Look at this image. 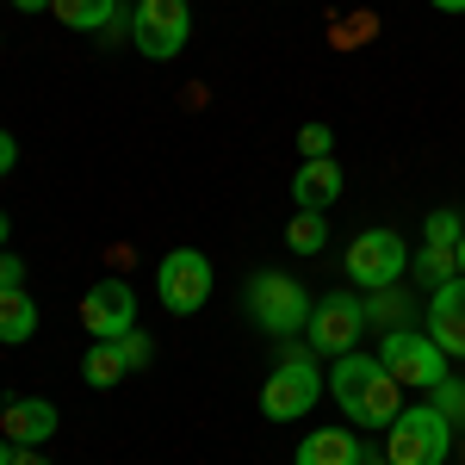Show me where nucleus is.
Instances as JSON below:
<instances>
[{"mask_svg":"<svg viewBox=\"0 0 465 465\" xmlns=\"http://www.w3.org/2000/svg\"><path fill=\"white\" fill-rule=\"evenodd\" d=\"M329 397L341 403V416L360 422V429H391L397 410H403V385L385 372V360H379V354H360V348L335 360V372H329Z\"/></svg>","mask_w":465,"mask_h":465,"instance_id":"1","label":"nucleus"},{"mask_svg":"<svg viewBox=\"0 0 465 465\" xmlns=\"http://www.w3.org/2000/svg\"><path fill=\"white\" fill-rule=\"evenodd\" d=\"M447 453H453V422L434 403L397 410L391 434H385V460L391 465H447Z\"/></svg>","mask_w":465,"mask_h":465,"instance_id":"2","label":"nucleus"},{"mask_svg":"<svg viewBox=\"0 0 465 465\" xmlns=\"http://www.w3.org/2000/svg\"><path fill=\"white\" fill-rule=\"evenodd\" d=\"M322 391H329V379H317V360L286 354L267 372V385H261V416L267 422H298L304 410H317Z\"/></svg>","mask_w":465,"mask_h":465,"instance_id":"3","label":"nucleus"},{"mask_svg":"<svg viewBox=\"0 0 465 465\" xmlns=\"http://www.w3.org/2000/svg\"><path fill=\"white\" fill-rule=\"evenodd\" d=\"M360 335H366V304H360L354 292H322L317 304H311V322H304V341L317 348L322 360H341L360 348Z\"/></svg>","mask_w":465,"mask_h":465,"instance_id":"4","label":"nucleus"},{"mask_svg":"<svg viewBox=\"0 0 465 465\" xmlns=\"http://www.w3.org/2000/svg\"><path fill=\"white\" fill-rule=\"evenodd\" d=\"M249 317L267 335H304L311 322V292L298 286L292 273H254L249 280Z\"/></svg>","mask_w":465,"mask_h":465,"instance_id":"5","label":"nucleus"},{"mask_svg":"<svg viewBox=\"0 0 465 465\" xmlns=\"http://www.w3.org/2000/svg\"><path fill=\"white\" fill-rule=\"evenodd\" d=\"M212 261L199 249H168L162 254V267H155V298H162V311H174V317H193V311H205V298H212Z\"/></svg>","mask_w":465,"mask_h":465,"instance_id":"6","label":"nucleus"},{"mask_svg":"<svg viewBox=\"0 0 465 465\" xmlns=\"http://www.w3.org/2000/svg\"><path fill=\"white\" fill-rule=\"evenodd\" d=\"M131 37H137V50L149 63H168L193 37V6L186 0H137L131 6Z\"/></svg>","mask_w":465,"mask_h":465,"instance_id":"7","label":"nucleus"},{"mask_svg":"<svg viewBox=\"0 0 465 465\" xmlns=\"http://www.w3.org/2000/svg\"><path fill=\"white\" fill-rule=\"evenodd\" d=\"M379 360H385V372H391L403 391H410V385H416V391H434V385L447 379V354L429 341V329H422V335H416V329H391V335L379 341Z\"/></svg>","mask_w":465,"mask_h":465,"instance_id":"8","label":"nucleus"},{"mask_svg":"<svg viewBox=\"0 0 465 465\" xmlns=\"http://www.w3.org/2000/svg\"><path fill=\"white\" fill-rule=\"evenodd\" d=\"M403 267H410V249L397 230H360L348 242V280L366 292H385L391 280H403Z\"/></svg>","mask_w":465,"mask_h":465,"instance_id":"9","label":"nucleus"},{"mask_svg":"<svg viewBox=\"0 0 465 465\" xmlns=\"http://www.w3.org/2000/svg\"><path fill=\"white\" fill-rule=\"evenodd\" d=\"M81 329H87L94 341H118V335H131V329H137V292L124 286V280H100V286H87V298H81Z\"/></svg>","mask_w":465,"mask_h":465,"instance_id":"10","label":"nucleus"},{"mask_svg":"<svg viewBox=\"0 0 465 465\" xmlns=\"http://www.w3.org/2000/svg\"><path fill=\"white\" fill-rule=\"evenodd\" d=\"M422 329H429V341L447 360H465V273H453L447 286H434Z\"/></svg>","mask_w":465,"mask_h":465,"instance_id":"11","label":"nucleus"},{"mask_svg":"<svg viewBox=\"0 0 465 465\" xmlns=\"http://www.w3.org/2000/svg\"><path fill=\"white\" fill-rule=\"evenodd\" d=\"M0 434H6L13 447H44V440L56 434V403H50V397H19V403H6V410H0Z\"/></svg>","mask_w":465,"mask_h":465,"instance_id":"12","label":"nucleus"},{"mask_svg":"<svg viewBox=\"0 0 465 465\" xmlns=\"http://www.w3.org/2000/svg\"><path fill=\"white\" fill-rule=\"evenodd\" d=\"M292 199H298V212H329V205L341 199V168H335V155H311V162L292 174Z\"/></svg>","mask_w":465,"mask_h":465,"instance_id":"13","label":"nucleus"},{"mask_svg":"<svg viewBox=\"0 0 465 465\" xmlns=\"http://www.w3.org/2000/svg\"><path fill=\"white\" fill-rule=\"evenodd\" d=\"M366 453H360V434L354 429H317L298 440V460L292 465H360Z\"/></svg>","mask_w":465,"mask_h":465,"instance_id":"14","label":"nucleus"},{"mask_svg":"<svg viewBox=\"0 0 465 465\" xmlns=\"http://www.w3.org/2000/svg\"><path fill=\"white\" fill-rule=\"evenodd\" d=\"M32 335H37V304H32V292H25V286L0 292V341H6V348H19V341H32Z\"/></svg>","mask_w":465,"mask_h":465,"instance_id":"15","label":"nucleus"},{"mask_svg":"<svg viewBox=\"0 0 465 465\" xmlns=\"http://www.w3.org/2000/svg\"><path fill=\"white\" fill-rule=\"evenodd\" d=\"M50 13H56L69 32H106L112 19L124 13V0H56Z\"/></svg>","mask_w":465,"mask_h":465,"instance_id":"16","label":"nucleus"},{"mask_svg":"<svg viewBox=\"0 0 465 465\" xmlns=\"http://www.w3.org/2000/svg\"><path fill=\"white\" fill-rule=\"evenodd\" d=\"M124 372H131V366H124V354H118V341H94V348L81 354V379H87L94 391H112Z\"/></svg>","mask_w":465,"mask_h":465,"instance_id":"17","label":"nucleus"},{"mask_svg":"<svg viewBox=\"0 0 465 465\" xmlns=\"http://www.w3.org/2000/svg\"><path fill=\"white\" fill-rule=\"evenodd\" d=\"M322 242H329V223H322V212H298L286 230V249L292 254H322Z\"/></svg>","mask_w":465,"mask_h":465,"instance_id":"18","label":"nucleus"},{"mask_svg":"<svg viewBox=\"0 0 465 465\" xmlns=\"http://www.w3.org/2000/svg\"><path fill=\"white\" fill-rule=\"evenodd\" d=\"M453 273H460V254L440 249V242H422V254H416V280H422V286H447Z\"/></svg>","mask_w":465,"mask_h":465,"instance_id":"19","label":"nucleus"},{"mask_svg":"<svg viewBox=\"0 0 465 465\" xmlns=\"http://www.w3.org/2000/svg\"><path fill=\"white\" fill-rule=\"evenodd\" d=\"M422 236H429V242H440V249H460L465 217L453 212V205H434V212H429V223H422Z\"/></svg>","mask_w":465,"mask_h":465,"instance_id":"20","label":"nucleus"},{"mask_svg":"<svg viewBox=\"0 0 465 465\" xmlns=\"http://www.w3.org/2000/svg\"><path fill=\"white\" fill-rule=\"evenodd\" d=\"M429 403L447 416V422H465V385H460V379H440V385L429 391Z\"/></svg>","mask_w":465,"mask_h":465,"instance_id":"21","label":"nucleus"},{"mask_svg":"<svg viewBox=\"0 0 465 465\" xmlns=\"http://www.w3.org/2000/svg\"><path fill=\"white\" fill-rule=\"evenodd\" d=\"M118 354H124V366L137 372V366H149V360H155V348H149V335H137V329H131V335H118Z\"/></svg>","mask_w":465,"mask_h":465,"instance_id":"22","label":"nucleus"},{"mask_svg":"<svg viewBox=\"0 0 465 465\" xmlns=\"http://www.w3.org/2000/svg\"><path fill=\"white\" fill-rule=\"evenodd\" d=\"M298 149H304V162H311V155H329V149H335V131H329V124H304V131H298Z\"/></svg>","mask_w":465,"mask_h":465,"instance_id":"23","label":"nucleus"},{"mask_svg":"<svg viewBox=\"0 0 465 465\" xmlns=\"http://www.w3.org/2000/svg\"><path fill=\"white\" fill-rule=\"evenodd\" d=\"M13 286H25V261L0 249V292H13Z\"/></svg>","mask_w":465,"mask_h":465,"instance_id":"24","label":"nucleus"},{"mask_svg":"<svg viewBox=\"0 0 465 465\" xmlns=\"http://www.w3.org/2000/svg\"><path fill=\"white\" fill-rule=\"evenodd\" d=\"M13 168H19V137H13V131H0V180L13 174Z\"/></svg>","mask_w":465,"mask_h":465,"instance_id":"25","label":"nucleus"},{"mask_svg":"<svg viewBox=\"0 0 465 465\" xmlns=\"http://www.w3.org/2000/svg\"><path fill=\"white\" fill-rule=\"evenodd\" d=\"M13 465H50V460H44L37 447H13Z\"/></svg>","mask_w":465,"mask_h":465,"instance_id":"26","label":"nucleus"},{"mask_svg":"<svg viewBox=\"0 0 465 465\" xmlns=\"http://www.w3.org/2000/svg\"><path fill=\"white\" fill-rule=\"evenodd\" d=\"M13 6H19V13H50L56 0H13Z\"/></svg>","mask_w":465,"mask_h":465,"instance_id":"27","label":"nucleus"},{"mask_svg":"<svg viewBox=\"0 0 465 465\" xmlns=\"http://www.w3.org/2000/svg\"><path fill=\"white\" fill-rule=\"evenodd\" d=\"M434 13H465V0H429Z\"/></svg>","mask_w":465,"mask_h":465,"instance_id":"28","label":"nucleus"},{"mask_svg":"<svg viewBox=\"0 0 465 465\" xmlns=\"http://www.w3.org/2000/svg\"><path fill=\"white\" fill-rule=\"evenodd\" d=\"M0 465H13V440L6 434H0Z\"/></svg>","mask_w":465,"mask_h":465,"instance_id":"29","label":"nucleus"},{"mask_svg":"<svg viewBox=\"0 0 465 465\" xmlns=\"http://www.w3.org/2000/svg\"><path fill=\"white\" fill-rule=\"evenodd\" d=\"M6 230H13V223H6V212H0V249H6Z\"/></svg>","mask_w":465,"mask_h":465,"instance_id":"30","label":"nucleus"},{"mask_svg":"<svg viewBox=\"0 0 465 465\" xmlns=\"http://www.w3.org/2000/svg\"><path fill=\"white\" fill-rule=\"evenodd\" d=\"M453 254H460V273H465V236H460V249H453Z\"/></svg>","mask_w":465,"mask_h":465,"instance_id":"31","label":"nucleus"},{"mask_svg":"<svg viewBox=\"0 0 465 465\" xmlns=\"http://www.w3.org/2000/svg\"><path fill=\"white\" fill-rule=\"evenodd\" d=\"M360 465H391V460H360Z\"/></svg>","mask_w":465,"mask_h":465,"instance_id":"32","label":"nucleus"},{"mask_svg":"<svg viewBox=\"0 0 465 465\" xmlns=\"http://www.w3.org/2000/svg\"><path fill=\"white\" fill-rule=\"evenodd\" d=\"M0 410H6V403H0Z\"/></svg>","mask_w":465,"mask_h":465,"instance_id":"33","label":"nucleus"}]
</instances>
